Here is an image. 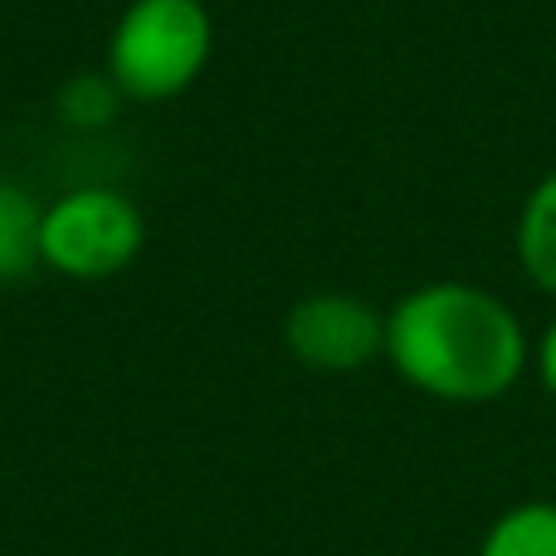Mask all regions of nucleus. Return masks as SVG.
<instances>
[{
	"label": "nucleus",
	"instance_id": "39448f33",
	"mask_svg": "<svg viewBox=\"0 0 556 556\" xmlns=\"http://www.w3.org/2000/svg\"><path fill=\"white\" fill-rule=\"evenodd\" d=\"M513 244H518V264L528 274V283L538 293L556 298V172H547L528 191V201L518 211Z\"/></svg>",
	"mask_w": 556,
	"mask_h": 556
},
{
	"label": "nucleus",
	"instance_id": "20e7f679",
	"mask_svg": "<svg viewBox=\"0 0 556 556\" xmlns=\"http://www.w3.org/2000/svg\"><path fill=\"white\" fill-rule=\"evenodd\" d=\"M283 346L307 371H362L376 356H386V313L356 293L323 288V293H307L288 307Z\"/></svg>",
	"mask_w": 556,
	"mask_h": 556
},
{
	"label": "nucleus",
	"instance_id": "f257e3e1",
	"mask_svg": "<svg viewBox=\"0 0 556 556\" xmlns=\"http://www.w3.org/2000/svg\"><path fill=\"white\" fill-rule=\"evenodd\" d=\"M386 362L430 401L489 405L522 381L532 342L522 317L498 293L440 278L386 307Z\"/></svg>",
	"mask_w": 556,
	"mask_h": 556
},
{
	"label": "nucleus",
	"instance_id": "7ed1b4c3",
	"mask_svg": "<svg viewBox=\"0 0 556 556\" xmlns=\"http://www.w3.org/2000/svg\"><path fill=\"white\" fill-rule=\"evenodd\" d=\"M142 244V211L113 186H74L39 211V269L74 283H103L123 274Z\"/></svg>",
	"mask_w": 556,
	"mask_h": 556
},
{
	"label": "nucleus",
	"instance_id": "6e6552de",
	"mask_svg": "<svg viewBox=\"0 0 556 556\" xmlns=\"http://www.w3.org/2000/svg\"><path fill=\"white\" fill-rule=\"evenodd\" d=\"M532 366H538V381L542 391L556 401V317L547 323V332L538 337V346H532Z\"/></svg>",
	"mask_w": 556,
	"mask_h": 556
},
{
	"label": "nucleus",
	"instance_id": "0eeeda50",
	"mask_svg": "<svg viewBox=\"0 0 556 556\" xmlns=\"http://www.w3.org/2000/svg\"><path fill=\"white\" fill-rule=\"evenodd\" d=\"M39 211L20 181L0 176V283H15L39 264Z\"/></svg>",
	"mask_w": 556,
	"mask_h": 556
},
{
	"label": "nucleus",
	"instance_id": "f03ea898",
	"mask_svg": "<svg viewBox=\"0 0 556 556\" xmlns=\"http://www.w3.org/2000/svg\"><path fill=\"white\" fill-rule=\"evenodd\" d=\"M215 25L205 0H127L108 35V84L132 103H166L205 74Z\"/></svg>",
	"mask_w": 556,
	"mask_h": 556
},
{
	"label": "nucleus",
	"instance_id": "423d86ee",
	"mask_svg": "<svg viewBox=\"0 0 556 556\" xmlns=\"http://www.w3.org/2000/svg\"><path fill=\"white\" fill-rule=\"evenodd\" d=\"M479 556H556V503L528 498L503 508L483 532Z\"/></svg>",
	"mask_w": 556,
	"mask_h": 556
}]
</instances>
